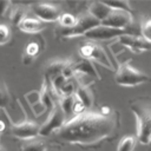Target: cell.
Returning <instances> with one entry per match:
<instances>
[{
  "instance_id": "1",
  "label": "cell",
  "mask_w": 151,
  "mask_h": 151,
  "mask_svg": "<svg viewBox=\"0 0 151 151\" xmlns=\"http://www.w3.org/2000/svg\"><path fill=\"white\" fill-rule=\"evenodd\" d=\"M118 127V112L106 106L73 116L57 131V136L70 144L90 146L114 136Z\"/></svg>"
},
{
  "instance_id": "2",
  "label": "cell",
  "mask_w": 151,
  "mask_h": 151,
  "mask_svg": "<svg viewBox=\"0 0 151 151\" xmlns=\"http://www.w3.org/2000/svg\"><path fill=\"white\" fill-rule=\"evenodd\" d=\"M137 120V140L144 145L151 143V99L138 98L130 103Z\"/></svg>"
},
{
  "instance_id": "3",
  "label": "cell",
  "mask_w": 151,
  "mask_h": 151,
  "mask_svg": "<svg viewBox=\"0 0 151 151\" xmlns=\"http://www.w3.org/2000/svg\"><path fill=\"white\" fill-rule=\"evenodd\" d=\"M150 80L149 76L144 72L137 70L131 65V60H126L122 63L114 74V81L120 86H137L144 83H147Z\"/></svg>"
},
{
  "instance_id": "4",
  "label": "cell",
  "mask_w": 151,
  "mask_h": 151,
  "mask_svg": "<svg viewBox=\"0 0 151 151\" xmlns=\"http://www.w3.org/2000/svg\"><path fill=\"white\" fill-rule=\"evenodd\" d=\"M137 28H124V29H118V28H112L107 26L99 25L91 31H88L84 37L88 39L90 41H97V40H109L112 38H120L123 35H140Z\"/></svg>"
},
{
  "instance_id": "5",
  "label": "cell",
  "mask_w": 151,
  "mask_h": 151,
  "mask_svg": "<svg viewBox=\"0 0 151 151\" xmlns=\"http://www.w3.org/2000/svg\"><path fill=\"white\" fill-rule=\"evenodd\" d=\"M100 25V21L93 18L91 14H81L77 18L76 25L71 28H63L60 32V35L63 38H74L79 35H85L88 31Z\"/></svg>"
},
{
  "instance_id": "6",
  "label": "cell",
  "mask_w": 151,
  "mask_h": 151,
  "mask_svg": "<svg viewBox=\"0 0 151 151\" xmlns=\"http://www.w3.org/2000/svg\"><path fill=\"white\" fill-rule=\"evenodd\" d=\"M79 53H80L83 59L99 63L100 65H103V66H105V67H107L110 70L112 68V65H111L106 53L104 52V50L99 45H97V44H94L92 41L83 44L79 47Z\"/></svg>"
},
{
  "instance_id": "7",
  "label": "cell",
  "mask_w": 151,
  "mask_h": 151,
  "mask_svg": "<svg viewBox=\"0 0 151 151\" xmlns=\"http://www.w3.org/2000/svg\"><path fill=\"white\" fill-rule=\"evenodd\" d=\"M66 122V116L65 113L63 112L61 107L59 105H55L48 118L45 120V123L42 125H40V130H39V136H42V137H46V136H50L52 132L54 131H58Z\"/></svg>"
},
{
  "instance_id": "8",
  "label": "cell",
  "mask_w": 151,
  "mask_h": 151,
  "mask_svg": "<svg viewBox=\"0 0 151 151\" xmlns=\"http://www.w3.org/2000/svg\"><path fill=\"white\" fill-rule=\"evenodd\" d=\"M132 22H133L132 13L126 12V11L112 9L110 15L104 21H101L100 25L107 26V27H112V28L124 29V28H129Z\"/></svg>"
},
{
  "instance_id": "9",
  "label": "cell",
  "mask_w": 151,
  "mask_h": 151,
  "mask_svg": "<svg viewBox=\"0 0 151 151\" xmlns=\"http://www.w3.org/2000/svg\"><path fill=\"white\" fill-rule=\"evenodd\" d=\"M32 11L34 15L44 22L57 21L59 20V17L61 15V12L59 11L57 6L51 5V4H44V2L34 4L32 6Z\"/></svg>"
},
{
  "instance_id": "10",
  "label": "cell",
  "mask_w": 151,
  "mask_h": 151,
  "mask_svg": "<svg viewBox=\"0 0 151 151\" xmlns=\"http://www.w3.org/2000/svg\"><path fill=\"white\" fill-rule=\"evenodd\" d=\"M39 130H40V125H38L35 122L26 120L13 125L12 134L20 139H32L39 136Z\"/></svg>"
},
{
  "instance_id": "11",
  "label": "cell",
  "mask_w": 151,
  "mask_h": 151,
  "mask_svg": "<svg viewBox=\"0 0 151 151\" xmlns=\"http://www.w3.org/2000/svg\"><path fill=\"white\" fill-rule=\"evenodd\" d=\"M118 41L133 53H142L151 50V44L144 40L140 35H123L118 39Z\"/></svg>"
},
{
  "instance_id": "12",
  "label": "cell",
  "mask_w": 151,
  "mask_h": 151,
  "mask_svg": "<svg viewBox=\"0 0 151 151\" xmlns=\"http://www.w3.org/2000/svg\"><path fill=\"white\" fill-rule=\"evenodd\" d=\"M19 29L21 32L25 33H29V34H34V33H39L42 29L46 28V22L39 20L38 18H25L19 25H18Z\"/></svg>"
},
{
  "instance_id": "13",
  "label": "cell",
  "mask_w": 151,
  "mask_h": 151,
  "mask_svg": "<svg viewBox=\"0 0 151 151\" xmlns=\"http://www.w3.org/2000/svg\"><path fill=\"white\" fill-rule=\"evenodd\" d=\"M112 12V9L103 1V2H99V1H96V2H92L88 7V14H91L93 18H96L97 20L100 21H104L109 15L110 13Z\"/></svg>"
},
{
  "instance_id": "14",
  "label": "cell",
  "mask_w": 151,
  "mask_h": 151,
  "mask_svg": "<svg viewBox=\"0 0 151 151\" xmlns=\"http://www.w3.org/2000/svg\"><path fill=\"white\" fill-rule=\"evenodd\" d=\"M73 68H74L76 73L86 76V77H92V78H98L99 77L96 68L93 67L92 63L90 60H86V59H83V58L79 59L78 61L73 63Z\"/></svg>"
},
{
  "instance_id": "15",
  "label": "cell",
  "mask_w": 151,
  "mask_h": 151,
  "mask_svg": "<svg viewBox=\"0 0 151 151\" xmlns=\"http://www.w3.org/2000/svg\"><path fill=\"white\" fill-rule=\"evenodd\" d=\"M76 97L84 105L85 109L91 107L93 104V96H92V92L90 91V88L87 86H80L79 85L77 91H76Z\"/></svg>"
},
{
  "instance_id": "16",
  "label": "cell",
  "mask_w": 151,
  "mask_h": 151,
  "mask_svg": "<svg viewBox=\"0 0 151 151\" xmlns=\"http://www.w3.org/2000/svg\"><path fill=\"white\" fill-rule=\"evenodd\" d=\"M65 65H66V61H63V60H55V61H52L51 64H48L46 66V71H45L46 79L52 80L57 76H60L63 73Z\"/></svg>"
},
{
  "instance_id": "17",
  "label": "cell",
  "mask_w": 151,
  "mask_h": 151,
  "mask_svg": "<svg viewBox=\"0 0 151 151\" xmlns=\"http://www.w3.org/2000/svg\"><path fill=\"white\" fill-rule=\"evenodd\" d=\"M40 101L44 104L46 110H50V111H52V109L55 106L54 101H53L52 92H51L48 85L46 84V81L42 84V87H41V91H40Z\"/></svg>"
},
{
  "instance_id": "18",
  "label": "cell",
  "mask_w": 151,
  "mask_h": 151,
  "mask_svg": "<svg viewBox=\"0 0 151 151\" xmlns=\"http://www.w3.org/2000/svg\"><path fill=\"white\" fill-rule=\"evenodd\" d=\"M74 103H76V94L61 97L59 106L61 107V110H63V112L65 113V116H71V114H73Z\"/></svg>"
},
{
  "instance_id": "19",
  "label": "cell",
  "mask_w": 151,
  "mask_h": 151,
  "mask_svg": "<svg viewBox=\"0 0 151 151\" xmlns=\"http://www.w3.org/2000/svg\"><path fill=\"white\" fill-rule=\"evenodd\" d=\"M137 138L133 136H125L123 137L117 146V151H132L136 146Z\"/></svg>"
},
{
  "instance_id": "20",
  "label": "cell",
  "mask_w": 151,
  "mask_h": 151,
  "mask_svg": "<svg viewBox=\"0 0 151 151\" xmlns=\"http://www.w3.org/2000/svg\"><path fill=\"white\" fill-rule=\"evenodd\" d=\"M78 86H79V85H77V81L74 80V78H72V79H67L66 83L64 84V86L61 87V90L59 91L58 96H60V97L73 96V94H76V91H77Z\"/></svg>"
},
{
  "instance_id": "21",
  "label": "cell",
  "mask_w": 151,
  "mask_h": 151,
  "mask_svg": "<svg viewBox=\"0 0 151 151\" xmlns=\"http://www.w3.org/2000/svg\"><path fill=\"white\" fill-rule=\"evenodd\" d=\"M140 37L151 44V18L144 19L140 24Z\"/></svg>"
},
{
  "instance_id": "22",
  "label": "cell",
  "mask_w": 151,
  "mask_h": 151,
  "mask_svg": "<svg viewBox=\"0 0 151 151\" xmlns=\"http://www.w3.org/2000/svg\"><path fill=\"white\" fill-rule=\"evenodd\" d=\"M59 24L63 26V28H71L76 25L77 18L71 14V13H61V15L59 17Z\"/></svg>"
},
{
  "instance_id": "23",
  "label": "cell",
  "mask_w": 151,
  "mask_h": 151,
  "mask_svg": "<svg viewBox=\"0 0 151 151\" xmlns=\"http://www.w3.org/2000/svg\"><path fill=\"white\" fill-rule=\"evenodd\" d=\"M21 151H46V146L42 142L32 140V142L26 143L21 147Z\"/></svg>"
},
{
  "instance_id": "24",
  "label": "cell",
  "mask_w": 151,
  "mask_h": 151,
  "mask_svg": "<svg viewBox=\"0 0 151 151\" xmlns=\"http://www.w3.org/2000/svg\"><path fill=\"white\" fill-rule=\"evenodd\" d=\"M111 9H119V11H126L131 13V7L127 1H104Z\"/></svg>"
},
{
  "instance_id": "25",
  "label": "cell",
  "mask_w": 151,
  "mask_h": 151,
  "mask_svg": "<svg viewBox=\"0 0 151 151\" xmlns=\"http://www.w3.org/2000/svg\"><path fill=\"white\" fill-rule=\"evenodd\" d=\"M11 39V29L7 25L0 24V45H5Z\"/></svg>"
},
{
  "instance_id": "26",
  "label": "cell",
  "mask_w": 151,
  "mask_h": 151,
  "mask_svg": "<svg viewBox=\"0 0 151 151\" xmlns=\"http://www.w3.org/2000/svg\"><path fill=\"white\" fill-rule=\"evenodd\" d=\"M26 17H25V11L22 9V8H17V9H14L13 12H12V14H11V21H12V24L13 25H19L24 19H25Z\"/></svg>"
},
{
  "instance_id": "27",
  "label": "cell",
  "mask_w": 151,
  "mask_h": 151,
  "mask_svg": "<svg viewBox=\"0 0 151 151\" xmlns=\"http://www.w3.org/2000/svg\"><path fill=\"white\" fill-rule=\"evenodd\" d=\"M66 80H67V79H66L63 74L57 76L55 78H53V79L51 80V85H52V87H53V90L55 91L57 94L59 93V91L61 90V87L64 86V84L66 83Z\"/></svg>"
},
{
  "instance_id": "28",
  "label": "cell",
  "mask_w": 151,
  "mask_h": 151,
  "mask_svg": "<svg viewBox=\"0 0 151 151\" xmlns=\"http://www.w3.org/2000/svg\"><path fill=\"white\" fill-rule=\"evenodd\" d=\"M40 52V46L37 41H31L27 46H26V51H25V54L34 58L35 55H38Z\"/></svg>"
},
{
  "instance_id": "29",
  "label": "cell",
  "mask_w": 151,
  "mask_h": 151,
  "mask_svg": "<svg viewBox=\"0 0 151 151\" xmlns=\"http://www.w3.org/2000/svg\"><path fill=\"white\" fill-rule=\"evenodd\" d=\"M9 103V93L4 85H0V107L7 106Z\"/></svg>"
},
{
  "instance_id": "30",
  "label": "cell",
  "mask_w": 151,
  "mask_h": 151,
  "mask_svg": "<svg viewBox=\"0 0 151 151\" xmlns=\"http://www.w3.org/2000/svg\"><path fill=\"white\" fill-rule=\"evenodd\" d=\"M26 99L29 103V105L32 106V105H34V104H37V103L40 101V92L32 91V92H29V93L26 94Z\"/></svg>"
},
{
  "instance_id": "31",
  "label": "cell",
  "mask_w": 151,
  "mask_h": 151,
  "mask_svg": "<svg viewBox=\"0 0 151 151\" xmlns=\"http://www.w3.org/2000/svg\"><path fill=\"white\" fill-rule=\"evenodd\" d=\"M32 110H33V112H34L35 116H40V114H42L46 111V107L44 106V104L41 101H39V103L32 105Z\"/></svg>"
},
{
  "instance_id": "32",
  "label": "cell",
  "mask_w": 151,
  "mask_h": 151,
  "mask_svg": "<svg viewBox=\"0 0 151 151\" xmlns=\"http://www.w3.org/2000/svg\"><path fill=\"white\" fill-rule=\"evenodd\" d=\"M9 7V1H0V17L5 14V12Z\"/></svg>"
},
{
  "instance_id": "33",
  "label": "cell",
  "mask_w": 151,
  "mask_h": 151,
  "mask_svg": "<svg viewBox=\"0 0 151 151\" xmlns=\"http://www.w3.org/2000/svg\"><path fill=\"white\" fill-rule=\"evenodd\" d=\"M33 59H34V58H32V57H29V55L25 54V55H24V59H22V61H24V64H25V65H29V64L33 61Z\"/></svg>"
},
{
  "instance_id": "34",
  "label": "cell",
  "mask_w": 151,
  "mask_h": 151,
  "mask_svg": "<svg viewBox=\"0 0 151 151\" xmlns=\"http://www.w3.org/2000/svg\"><path fill=\"white\" fill-rule=\"evenodd\" d=\"M4 129H5V124H4V122H2V120H0V132H1V131H4Z\"/></svg>"
},
{
  "instance_id": "35",
  "label": "cell",
  "mask_w": 151,
  "mask_h": 151,
  "mask_svg": "<svg viewBox=\"0 0 151 151\" xmlns=\"http://www.w3.org/2000/svg\"><path fill=\"white\" fill-rule=\"evenodd\" d=\"M0 151H6V150H5L4 147H1V146H0Z\"/></svg>"
}]
</instances>
